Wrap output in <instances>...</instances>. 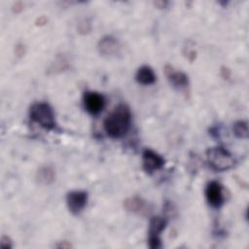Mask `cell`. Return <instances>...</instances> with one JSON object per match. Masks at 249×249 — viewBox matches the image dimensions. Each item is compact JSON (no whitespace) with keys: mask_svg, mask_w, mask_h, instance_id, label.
Segmentation results:
<instances>
[{"mask_svg":"<svg viewBox=\"0 0 249 249\" xmlns=\"http://www.w3.org/2000/svg\"><path fill=\"white\" fill-rule=\"evenodd\" d=\"M131 122V113L124 104L118 105L105 119L104 129L111 138H121L128 130Z\"/></svg>","mask_w":249,"mask_h":249,"instance_id":"cell-1","label":"cell"},{"mask_svg":"<svg viewBox=\"0 0 249 249\" xmlns=\"http://www.w3.org/2000/svg\"><path fill=\"white\" fill-rule=\"evenodd\" d=\"M29 117L31 121L38 124L40 126L45 129L52 130L56 126L54 120V113L53 108L45 102H37L34 103L30 107Z\"/></svg>","mask_w":249,"mask_h":249,"instance_id":"cell-2","label":"cell"},{"mask_svg":"<svg viewBox=\"0 0 249 249\" xmlns=\"http://www.w3.org/2000/svg\"><path fill=\"white\" fill-rule=\"evenodd\" d=\"M207 161L216 171H225L234 165V159L231 154L222 147H215L207 150Z\"/></svg>","mask_w":249,"mask_h":249,"instance_id":"cell-3","label":"cell"},{"mask_svg":"<svg viewBox=\"0 0 249 249\" xmlns=\"http://www.w3.org/2000/svg\"><path fill=\"white\" fill-rule=\"evenodd\" d=\"M166 227V220L162 217L156 216L150 220L149 224V247L152 249H159L161 247V242L160 238V232Z\"/></svg>","mask_w":249,"mask_h":249,"instance_id":"cell-4","label":"cell"},{"mask_svg":"<svg viewBox=\"0 0 249 249\" xmlns=\"http://www.w3.org/2000/svg\"><path fill=\"white\" fill-rule=\"evenodd\" d=\"M88 194L84 191H72L66 196V204L72 214H79L87 205Z\"/></svg>","mask_w":249,"mask_h":249,"instance_id":"cell-5","label":"cell"},{"mask_svg":"<svg viewBox=\"0 0 249 249\" xmlns=\"http://www.w3.org/2000/svg\"><path fill=\"white\" fill-rule=\"evenodd\" d=\"M84 105L89 114L97 115L103 110L105 106V99L103 95L98 92L87 91L84 94Z\"/></svg>","mask_w":249,"mask_h":249,"instance_id":"cell-6","label":"cell"},{"mask_svg":"<svg viewBox=\"0 0 249 249\" xmlns=\"http://www.w3.org/2000/svg\"><path fill=\"white\" fill-rule=\"evenodd\" d=\"M142 160L143 169L149 174L160 169L164 165L163 158L151 149H146L143 151Z\"/></svg>","mask_w":249,"mask_h":249,"instance_id":"cell-7","label":"cell"},{"mask_svg":"<svg viewBox=\"0 0 249 249\" xmlns=\"http://www.w3.org/2000/svg\"><path fill=\"white\" fill-rule=\"evenodd\" d=\"M205 196L208 203L212 207L219 208L224 202L223 189L221 184L217 181L209 182L205 189Z\"/></svg>","mask_w":249,"mask_h":249,"instance_id":"cell-8","label":"cell"},{"mask_svg":"<svg viewBox=\"0 0 249 249\" xmlns=\"http://www.w3.org/2000/svg\"><path fill=\"white\" fill-rule=\"evenodd\" d=\"M124 206L127 211L138 215H147L152 210L151 205L145 199L139 196H131L126 198L124 201Z\"/></svg>","mask_w":249,"mask_h":249,"instance_id":"cell-9","label":"cell"},{"mask_svg":"<svg viewBox=\"0 0 249 249\" xmlns=\"http://www.w3.org/2000/svg\"><path fill=\"white\" fill-rule=\"evenodd\" d=\"M98 51L102 55L112 56L119 53L120 44L116 38L112 36H105L98 43Z\"/></svg>","mask_w":249,"mask_h":249,"instance_id":"cell-10","label":"cell"},{"mask_svg":"<svg viewBox=\"0 0 249 249\" xmlns=\"http://www.w3.org/2000/svg\"><path fill=\"white\" fill-rule=\"evenodd\" d=\"M165 75L173 87L177 89H184L188 86L189 80L188 76L181 71H175L171 66H165Z\"/></svg>","mask_w":249,"mask_h":249,"instance_id":"cell-11","label":"cell"},{"mask_svg":"<svg viewBox=\"0 0 249 249\" xmlns=\"http://www.w3.org/2000/svg\"><path fill=\"white\" fill-rule=\"evenodd\" d=\"M135 80L138 84L149 86V85H153L156 82V75L150 66L143 65L137 70L135 75Z\"/></svg>","mask_w":249,"mask_h":249,"instance_id":"cell-12","label":"cell"},{"mask_svg":"<svg viewBox=\"0 0 249 249\" xmlns=\"http://www.w3.org/2000/svg\"><path fill=\"white\" fill-rule=\"evenodd\" d=\"M55 173L51 166L41 167L36 174L37 181L42 185H50L54 181Z\"/></svg>","mask_w":249,"mask_h":249,"instance_id":"cell-13","label":"cell"},{"mask_svg":"<svg viewBox=\"0 0 249 249\" xmlns=\"http://www.w3.org/2000/svg\"><path fill=\"white\" fill-rule=\"evenodd\" d=\"M232 130L234 135L237 138H247L248 137V124L247 122L238 121L234 123L232 126Z\"/></svg>","mask_w":249,"mask_h":249,"instance_id":"cell-14","label":"cell"},{"mask_svg":"<svg viewBox=\"0 0 249 249\" xmlns=\"http://www.w3.org/2000/svg\"><path fill=\"white\" fill-rule=\"evenodd\" d=\"M0 246L2 248H11L12 244H11V240L9 239L8 236H3L1 238V242H0Z\"/></svg>","mask_w":249,"mask_h":249,"instance_id":"cell-15","label":"cell"}]
</instances>
